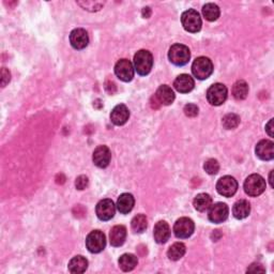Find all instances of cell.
I'll use <instances>...</instances> for the list:
<instances>
[{
	"mask_svg": "<svg viewBox=\"0 0 274 274\" xmlns=\"http://www.w3.org/2000/svg\"><path fill=\"white\" fill-rule=\"evenodd\" d=\"M248 95H249V85L247 84V82L242 81V79L236 82L233 87L234 98L238 101H241L247 98Z\"/></svg>",
	"mask_w": 274,
	"mask_h": 274,
	"instance_id": "27",
	"label": "cell"
},
{
	"mask_svg": "<svg viewBox=\"0 0 274 274\" xmlns=\"http://www.w3.org/2000/svg\"><path fill=\"white\" fill-rule=\"evenodd\" d=\"M86 247L90 253H101L106 247L105 235L101 230H93L86 238Z\"/></svg>",
	"mask_w": 274,
	"mask_h": 274,
	"instance_id": "7",
	"label": "cell"
},
{
	"mask_svg": "<svg viewBox=\"0 0 274 274\" xmlns=\"http://www.w3.org/2000/svg\"><path fill=\"white\" fill-rule=\"evenodd\" d=\"M181 23L184 29L187 32L192 33L198 32L201 29V26H203V21H201L199 13L193 9H190L182 13Z\"/></svg>",
	"mask_w": 274,
	"mask_h": 274,
	"instance_id": "5",
	"label": "cell"
},
{
	"mask_svg": "<svg viewBox=\"0 0 274 274\" xmlns=\"http://www.w3.org/2000/svg\"><path fill=\"white\" fill-rule=\"evenodd\" d=\"M141 14H142V17L149 18L150 15H151V9L149 8V6H146V8H143V9H142Z\"/></svg>",
	"mask_w": 274,
	"mask_h": 274,
	"instance_id": "37",
	"label": "cell"
},
{
	"mask_svg": "<svg viewBox=\"0 0 274 274\" xmlns=\"http://www.w3.org/2000/svg\"><path fill=\"white\" fill-rule=\"evenodd\" d=\"M88 183H89V180L88 178L82 175V176H79L76 178V181H75V186H76V189L77 190H85L86 187L88 186Z\"/></svg>",
	"mask_w": 274,
	"mask_h": 274,
	"instance_id": "33",
	"label": "cell"
},
{
	"mask_svg": "<svg viewBox=\"0 0 274 274\" xmlns=\"http://www.w3.org/2000/svg\"><path fill=\"white\" fill-rule=\"evenodd\" d=\"M186 252L185 245L181 242H176L171 245L167 252V256L172 262H177L181 259Z\"/></svg>",
	"mask_w": 274,
	"mask_h": 274,
	"instance_id": "26",
	"label": "cell"
},
{
	"mask_svg": "<svg viewBox=\"0 0 274 274\" xmlns=\"http://www.w3.org/2000/svg\"><path fill=\"white\" fill-rule=\"evenodd\" d=\"M135 204V199L132 194L124 193L121 194L117 200V209L118 211L122 214H128L129 212L132 211V209Z\"/></svg>",
	"mask_w": 274,
	"mask_h": 274,
	"instance_id": "21",
	"label": "cell"
},
{
	"mask_svg": "<svg viewBox=\"0 0 274 274\" xmlns=\"http://www.w3.org/2000/svg\"><path fill=\"white\" fill-rule=\"evenodd\" d=\"M266 180L257 174H253L247 178L244 181V191L249 196L257 197L265 192L266 190Z\"/></svg>",
	"mask_w": 274,
	"mask_h": 274,
	"instance_id": "3",
	"label": "cell"
},
{
	"mask_svg": "<svg viewBox=\"0 0 274 274\" xmlns=\"http://www.w3.org/2000/svg\"><path fill=\"white\" fill-rule=\"evenodd\" d=\"M130 118V111L125 104H119L114 107L111 113V120L114 125L124 126Z\"/></svg>",
	"mask_w": 274,
	"mask_h": 274,
	"instance_id": "16",
	"label": "cell"
},
{
	"mask_svg": "<svg viewBox=\"0 0 274 274\" xmlns=\"http://www.w3.org/2000/svg\"><path fill=\"white\" fill-rule=\"evenodd\" d=\"M204 169L209 175H216L220 170V164L215 158H209L205 162Z\"/></svg>",
	"mask_w": 274,
	"mask_h": 274,
	"instance_id": "31",
	"label": "cell"
},
{
	"mask_svg": "<svg viewBox=\"0 0 274 274\" xmlns=\"http://www.w3.org/2000/svg\"><path fill=\"white\" fill-rule=\"evenodd\" d=\"M119 267L122 271H132L138 264V259L133 254H124L119 258Z\"/></svg>",
	"mask_w": 274,
	"mask_h": 274,
	"instance_id": "25",
	"label": "cell"
},
{
	"mask_svg": "<svg viewBox=\"0 0 274 274\" xmlns=\"http://www.w3.org/2000/svg\"><path fill=\"white\" fill-rule=\"evenodd\" d=\"M216 190L222 196L232 197L238 191L237 180L232 176L222 177L216 183Z\"/></svg>",
	"mask_w": 274,
	"mask_h": 274,
	"instance_id": "8",
	"label": "cell"
},
{
	"mask_svg": "<svg viewBox=\"0 0 274 274\" xmlns=\"http://www.w3.org/2000/svg\"><path fill=\"white\" fill-rule=\"evenodd\" d=\"M154 98L162 105H170L175 101V93L169 86L162 85L156 90Z\"/></svg>",
	"mask_w": 274,
	"mask_h": 274,
	"instance_id": "18",
	"label": "cell"
},
{
	"mask_svg": "<svg viewBox=\"0 0 274 274\" xmlns=\"http://www.w3.org/2000/svg\"><path fill=\"white\" fill-rule=\"evenodd\" d=\"M251 213V205L248 200L241 199L234 205L233 214L237 220H243L248 218Z\"/></svg>",
	"mask_w": 274,
	"mask_h": 274,
	"instance_id": "22",
	"label": "cell"
},
{
	"mask_svg": "<svg viewBox=\"0 0 274 274\" xmlns=\"http://www.w3.org/2000/svg\"><path fill=\"white\" fill-rule=\"evenodd\" d=\"M248 272H266V269L261 264H253L248 269Z\"/></svg>",
	"mask_w": 274,
	"mask_h": 274,
	"instance_id": "35",
	"label": "cell"
},
{
	"mask_svg": "<svg viewBox=\"0 0 274 274\" xmlns=\"http://www.w3.org/2000/svg\"><path fill=\"white\" fill-rule=\"evenodd\" d=\"M220 8L214 3H207L203 8V15L209 21H214L220 17Z\"/></svg>",
	"mask_w": 274,
	"mask_h": 274,
	"instance_id": "28",
	"label": "cell"
},
{
	"mask_svg": "<svg viewBox=\"0 0 274 274\" xmlns=\"http://www.w3.org/2000/svg\"><path fill=\"white\" fill-rule=\"evenodd\" d=\"M134 67L128 59H120L115 66V74L122 82H131L134 77Z\"/></svg>",
	"mask_w": 274,
	"mask_h": 274,
	"instance_id": "10",
	"label": "cell"
},
{
	"mask_svg": "<svg viewBox=\"0 0 274 274\" xmlns=\"http://www.w3.org/2000/svg\"><path fill=\"white\" fill-rule=\"evenodd\" d=\"M169 61L177 67H182L189 62L191 58V52L187 46L183 44H175L169 48L168 52Z\"/></svg>",
	"mask_w": 274,
	"mask_h": 274,
	"instance_id": "4",
	"label": "cell"
},
{
	"mask_svg": "<svg viewBox=\"0 0 274 274\" xmlns=\"http://www.w3.org/2000/svg\"><path fill=\"white\" fill-rule=\"evenodd\" d=\"M10 79H11L10 72L5 68H2V70H1V87H5V85L9 84Z\"/></svg>",
	"mask_w": 274,
	"mask_h": 274,
	"instance_id": "34",
	"label": "cell"
},
{
	"mask_svg": "<svg viewBox=\"0 0 274 274\" xmlns=\"http://www.w3.org/2000/svg\"><path fill=\"white\" fill-rule=\"evenodd\" d=\"M131 226L135 233L141 234L145 232L147 226H148V221H147L146 215L137 214L136 216H134L132 222H131Z\"/></svg>",
	"mask_w": 274,
	"mask_h": 274,
	"instance_id": "29",
	"label": "cell"
},
{
	"mask_svg": "<svg viewBox=\"0 0 274 274\" xmlns=\"http://www.w3.org/2000/svg\"><path fill=\"white\" fill-rule=\"evenodd\" d=\"M184 114L186 115L187 117H196L198 113H199V110H198V107L197 105L195 104H186L184 106V110H183Z\"/></svg>",
	"mask_w": 274,
	"mask_h": 274,
	"instance_id": "32",
	"label": "cell"
},
{
	"mask_svg": "<svg viewBox=\"0 0 274 274\" xmlns=\"http://www.w3.org/2000/svg\"><path fill=\"white\" fill-rule=\"evenodd\" d=\"M222 124H223V127L227 130L236 129L240 124V117L238 116L237 114H233V113L227 114L224 117H223Z\"/></svg>",
	"mask_w": 274,
	"mask_h": 274,
	"instance_id": "30",
	"label": "cell"
},
{
	"mask_svg": "<svg viewBox=\"0 0 274 274\" xmlns=\"http://www.w3.org/2000/svg\"><path fill=\"white\" fill-rule=\"evenodd\" d=\"M112 152L107 146H99L93 151L92 161L96 166L100 168H105L111 163Z\"/></svg>",
	"mask_w": 274,
	"mask_h": 274,
	"instance_id": "13",
	"label": "cell"
},
{
	"mask_svg": "<svg viewBox=\"0 0 274 274\" xmlns=\"http://www.w3.org/2000/svg\"><path fill=\"white\" fill-rule=\"evenodd\" d=\"M96 212L101 221H110L114 218L115 212H116V206L112 199H103L99 201Z\"/></svg>",
	"mask_w": 274,
	"mask_h": 274,
	"instance_id": "12",
	"label": "cell"
},
{
	"mask_svg": "<svg viewBox=\"0 0 274 274\" xmlns=\"http://www.w3.org/2000/svg\"><path fill=\"white\" fill-rule=\"evenodd\" d=\"M153 236H154V240L157 243L160 244L166 243L169 240V237H170L169 225L165 221L157 222L154 226Z\"/></svg>",
	"mask_w": 274,
	"mask_h": 274,
	"instance_id": "19",
	"label": "cell"
},
{
	"mask_svg": "<svg viewBox=\"0 0 274 274\" xmlns=\"http://www.w3.org/2000/svg\"><path fill=\"white\" fill-rule=\"evenodd\" d=\"M194 230H195V224L194 222L189 218H181L177 220L174 225V233L175 236L179 239H186L190 238Z\"/></svg>",
	"mask_w": 274,
	"mask_h": 274,
	"instance_id": "9",
	"label": "cell"
},
{
	"mask_svg": "<svg viewBox=\"0 0 274 274\" xmlns=\"http://www.w3.org/2000/svg\"><path fill=\"white\" fill-rule=\"evenodd\" d=\"M127 239V228L124 225L114 226L110 234L111 244L115 248L121 247Z\"/></svg>",
	"mask_w": 274,
	"mask_h": 274,
	"instance_id": "20",
	"label": "cell"
},
{
	"mask_svg": "<svg viewBox=\"0 0 274 274\" xmlns=\"http://www.w3.org/2000/svg\"><path fill=\"white\" fill-rule=\"evenodd\" d=\"M68 267L71 273H84L88 268V261L85 257L78 255L71 259Z\"/></svg>",
	"mask_w": 274,
	"mask_h": 274,
	"instance_id": "24",
	"label": "cell"
},
{
	"mask_svg": "<svg viewBox=\"0 0 274 274\" xmlns=\"http://www.w3.org/2000/svg\"><path fill=\"white\" fill-rule=\"evenodd\" d=\"M70 43L75 49H84L89 43L88 33L83 28L74 29L70 34Z\"/></svg>",
	"mask_w": 274,
	"mask_h": 274,
	"instance_id": "14",
	"label": "cell"
},
{
	"mask_svg": "<svg viewBox=\"0 0 274 274\" xmlns=\"http://www.w3.org/2000/svg\"><path fill=\"white\" fill-rule=\"evenodd\" d=\"M256 155L263 161H271L274 158V143L271 140H261L255 149Z\"/></svg>",
	"mask_w": 274,
	"mask_h": 274,
	"instance_id": "15",
	"label": "cell"
},
{
	"mask_svg": "<svg viewBox=\"0 0 274 274\" xmlns=\"http://www.w3.org/2000/svg\"><path fill=\"white\" fill-rule=\"evenodd\" d=\"M229 208L224 203H218L212 205L209 209L208 218L209 221L214 223V224H221V223L225 222L228 218Z\"/></svg>",
	"mask_w": 274,
	"mask_h": 274,
	"instance_id": "11",
	"label": "cell"
},
{
	"mask_svg": "<svg viewBox=\"0 0 274 274\" xmlns=\"http://www.w3.org/2000/svg\"><path fill=\"white\" fill-rule=\"evenodd\" d=\"M228 91L225 85L223 84H213L207 91V100L208 102L213 106H220L224 104L227 99Z\"/></svg>",
	"mask_w": 274,
	"mask_h": 274,
	"instance_id": "6",
	"label": "cell"
},
{
	"mask_svg": "<svg viewBox=\"0 0 274 274\" xmlns=\"http://www.w3.org/2000/svg\"><path fill=\"white\" fill-rule=\"evenodd\" d=\"M195 82L191 75L181 74L179 75L174 82V87L180 93H189L194 89Z\"/></svg>",
	"mask_w": 274,
	"mask_h": 274,
	"instance_id": "17",
	"label": "cell"
},
{
	"mask_svg": "<svg viewBox=\"0 0 274 274\" xmlns=\"http://www.w3.org/2000/svg\"><path fill=\"white\" fill-rule=\"evenodd\" d=\"M266 131L270 137H273V119H271L266 126Z\"/></svg>",
	"mask_w": 274,
	"mask_h": 274,
	"instance_id": "36",
	"label": "cell"
},
{
	"mask_svg": "<svg viewBox=\"0 0 274 274\" xmlns=\"http://www.w3.org/2000/svg\"><path fill=\"white\" fill-rule=\"evenodd\" d=\"M269 181H270V185L271 187H273V170L270 172V177H269Z\"/></svg>",
	"mask_w": 274,
	"mask_h": 274,
	"instance_id": "38",
	"label": "cell"
},
{
	"mask_svg": "<svg viewBox=\"0 0 274 274\" xmlns=\"http://www.w3.org/2000/svg\"><path fill=\"white\" fill-rule=\"evenodd\" d=\"M193 205H194V207H195L197 211L206 212L212 206V198L210 195H209V194L200 193L195 198H194Z\"/></svg>",
	"mask_w": 274,
	"mask_h": 274,
	"instance_id": "23",
	"label": "cell"
},
{
	"mask_svg": "<svg viewBox=\"0 0 274 274\" xmlns=\"http://www.w3.org/2000/svg\"><path fill=\"white\" fill-rule=\"evenodd\" d=\"M153 67V56L149 50L140 49L134 56V69L141 76L150 73Z\"/></svg>",
	"mask_w": 274,
	"mask_h": 274,
	"instance_id": "1",
	"label": "cell"
},
{
	"mask_svg": "<svg viewBox=\"0 0 274 274\" xmlns=\"http://www.w3.org/2000/svg\"><path fill=\"white\" fill-rule=\"evenodd\" d=\"M192 72L197 79L204 81L213 73V63L207 57H198L192 64Z\"/></svg>",
	"mask_w": 274,
	"mask_h": 274,
	"instance_id": "2",
	"label": "cell"
}]
</instances>
